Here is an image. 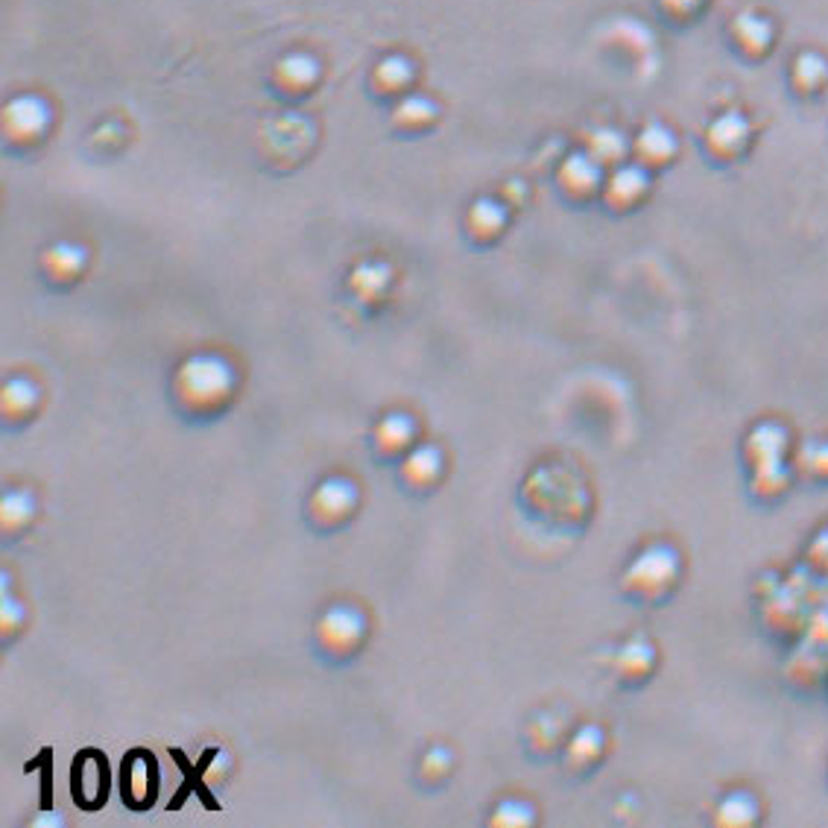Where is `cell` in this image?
I'll return each mask as SVG.
<instances>
[{"label":"cell","mask_w":828,"mask_h":828,"mask_svg":"<svg viewBox=\"0 0 828 828\" xmlns=\"http://www.w3.org/2000/svg\"><path fill=\"white\" fill-rule=\"evenodd\" d=\"M586 152L597 164H603V168H618L633 152V143L626 141V135H621L618 129L603 126V129H595V133L588 135Z\"/></svg>","instance_id":"16"},{"label":"cell","mask_w":828,"mask_h":828,"mask_svg":"<svg viewBox=\"0 0 828 828\" xmlns=\"http://www.w3.org/2000/svg\"><path fill=\"white\" fill-rule=\"evenodd\" d=\"M808 469L817 478H828V442L808 448Z\"/></svg>","instance_id":"28"},{"label":"cell","mask_w":828,"mask_h":828,"mask_svg":"<svg viewBox=\"0 0 828 828\" xmlns=\"http://www.w3.org/2000/svg\"><path fill=\"white\" fill-rule=\"evenodd\" d=\"M791 82L800 94H819L828 82V59L817 50H805L793 59Z\"/></svg>","instance_id":"17"},{"label":"cell","mask_w":828,"mask_h":828,"mask_svg":"<svg viewBox=\"0 0 828 828\" xmlns=\"http://www.w3.org/2000/svg\"><path fill=\"white\" fill-rule=\"evenodd\" d=\"M30 513H33V498L24 495V492H12L3 501V525L7 530H19L30 521Z\"/></svg>","instance_id":"25"},{"label":"cell","mask_w":828,"mask_h":828,"mask_svg":"<svg viewBox=\"0 0 828 828\" xmlns=\"http://www.w3.org/2000/svg\"><path fill=\"white\" fill-rule=\"evenodd\" d=\"M679 577V560L677 553L668 551V548H651L644 551L639 560L630 565L626 571V588L633 591L635 597H662L668 588H674Z\"/></svg>","instance_id":"3"},{"label":"cell","mask_w":828,"mask_h":828,"mask_svg":"<svg viewBox=\"0 0 828 828\" xmlns=\"http://www.w3.org/2000/svg\"><path fill=\"white\" fill-rule=\"evenodd\" d=\"M651 668H653L651 644L635 642V644H630V647H624L621 656H618V670H621V677H626V679L647 677Z\"/></svg>","instance_id":"24"},{"label":"cell","mask_w":828,"mask_h":828,"mask_svg":"<svg viewBox=\"0 0 828 828\" xmlns=\"http://www.w3.org/2000/svg\"><path fill=\"white\" fill-rule=\"evenodd\" d=\"M556 182H560V191L574 203H586V199H595L603 191L606 182V168L597 164L586 150L571 152L568 159L562 161L560 170H556Z\"/></svg>","instance_id":"5"},{"label":"cell","mask_w":828,"mask_h":828,"mask_svg":"<svg viewBox=\"0 0 828 828\" xmlns=\"http://www.w3.org/2000/svg\"><path fill=\"white\" fill-rule=\"evenodd\" d=\"M176 401L191 413H215L226 407L234 392V372L223 357H187L173 378Z\"/></svg>","instance_id":"1"},{"label":"cell","mask_w":828,"mask_h":828,"mask_svg":"<svg viewBox=\"0 0 828 828\" xmlns=\"http://www.w3.org/2000/svg\"><path fill=\"white\" fill-rule=\"evenodd\" d=\"M752 143V124L740 112H723L705 129V147L717 161H738Z\"/></svg>","instance_id":"6"},{"label":"cell","mask_w":828,"mask_h":828,"mask_svg":"<svg viewBox=\"0 0 828 828\" xmlns=\"http://www.w3.org/2000/svg\"><path fill=\"white\" fill-rule=\"evenodd\" d=\"M439 472H442V457L434 448H419L413 451L404 460V481L413 483V486H430V483L439 481Z\"/></svg>","instance_id":"19"},{"label":"cell","mask_w":828,"mask_h":828,"mask_svg":"<svg viewBox=\"0 0 828 828\" xmlns=\"http://www.w3.org/2000/svg\"><path fill=\"white\" fill-rule=\"evenodd\" d=\"M413 437H416V430H413V422L407 416H387L378 425V446L387 455H407Z\"/></svg>","instance_id":"21"},{"label":"cell","mask_w":828,"mask_h":828,"mask_svg":"<svg viewBox=\"0 0 828 828\" xmlns=\"http://www.w3.org/2000/svg\"><path fill=\"white\" fill-rule=\"evenodd\" d=\"M50 129V108L38 97H15L3 106V138L15 150H30L45 141Z\"/></svg>","instance_id":"2"},{"label":"cell","mask_w":828,"mask_h":828,"mask_svg":"<svg viewBox=\"0 0 828 828\" xmlns=\"http://www.w3.org/2000/svg\"><path fill=\"white\" fill-rule=\"evenodd\" d=\"M651 194V170L642 168L639 161L633 164H618L606 173L603 182V203L618 211V215H626V211H635L639 205L647 199Z\"/></svg>","instance_id":"4"},{"label":"cell","mask_w":828,"mask_h":828,"mask_svg":"<svg viewBox=\"0 0 828 828\" xmlns=\"http://www.w3.org/2000/svg\"><path fill=\"white\" fill-rule=\"evenodd\" d=\"M269 80L285 97H308L322 80L320 62L308 54H287L285 59L273 65Z\"/></svg>","instance_id":"8"},{"label":"cell","mask_w":828,"mask_h":828,"mask_svg":"<svg viewBox=\"0 0 828 828\" xmlns=\"http://www.w3.org/2000/svg\"><path fill=\"white\" fill-rule=\"evenodd\" d=\"M439 120V108L434 100L419 97V94H404L392 108V126L404 135L428 133L430 126Z\"/></svg>","instance_id":"13"},{"label":"cell","mask_w":828,"mask_h":828,"mask_svg":"<svg viewBox=\"0 0 828 828\" xmlns=\"http://www.w3.org/2000/svg\"><path fill=\"white\" fill-rule=\"evenodd\" d=\"M465 229L472 234V241L478 243H495L507 229V208L495 199H478L469 208L465 217Z\"/></svg>","instance_id":"14"},{"label":"cell","mask_w":828,"mask_h":828,"mask_svg":"<svg viewBox=\"0 0 828 828\" xmlns=\"http://www.w3.org/2000/svg\"><path fill=\"white\" fill-rule=\"evenodd\" d=\"M42 267H45V276L54 285H71L85 269V252L80 246H73V243H56L45 252Z\"/></svg>","instance_id":"15"},{"label":"cell","mask_w":828,"mask_h":828,"mask_svg":"<svg viewBox=\"0 0 828 828\" xmlns=\"http://www.w3.org/2000/svg\"><path fill=\"white\" fill-rule=\"evenodd\" d=\"M677 156H679V141H677V135H674V129H668V126H662V124L644 126L642 133L633 138V159L639 161L642 168L651 170V173L653 170H665L668 164H674Z\"/></svg>","instance_id":"9"},{"label":"cell","mask_w":828,"mask_h":828,"mask_svg":"<svg viewBox=\"0 0 828 828\" xmlns=\"http://www.w3.org/2000/svg\"><path fill=\"white\" fill-rule=\"evenodd\" d=\"M390 269L383 264H360V267L352 273V294L366 304L381 302L387 290H390Z\"/></svg>","instance_id":"18"},{"label":"cell","mask_w":828,"mask_h":828,"mask_svg":"<svg viewBox=\"0 0 828 828\" xmlns=\"http://www.w3.org/2000/svg\"><path fill=\"white\" fill-rule=\"evenodd\" d=\"M714 819L723 823V826H749V823H756L758 819V802L752 800L747 791L726 793L721 800V808L714 814Z\"/></svg>","instance_id":"20"},{"label":"cell","mask_w":828,"mask_h":828,"mask_svg":"<svg viewBox=\"0 0 828 828\" xmlns=\"http://www.w3.org/2000/svg\"><path fill=\"white\" fill-rule=\"evenodd\" d=\"M603 752V732H597L595 726H586L579 729L568 744V764L577 767V770H586V767L597 764V758Z\"/></svg>","instance_id":"22"},{"label":"cell","mask_w":828,"mask_h":828,"mask_svg":"<svg viewBox=\"0 0 828 828\" xmlns=\"http://www.w3.org/2000/svg\"><path fill=\"white\" fill-rule=\"evenodd\" d=\"M516 805H518V802H501V810L495 814V817H492V823H498V826H504V823H507V826H521V823H530V819H533L530 808L525 805V808L516 814Z\"/></svg>","instance_id":"27"},{"label":"cell","mask_w":828,"mask_h":828,"mask_svg":"<svg viewBox=\"0 0 828 828\" xmlns=\"http://www.w3.org/2000/svg\"><path fill=\"white\" fill-rule=\"evenodd\" d=\"M732 42L738 45L740 54L752 56V59L767 56L773 50L775 24L761 12H740L732 24Z\"/></svg>","instance_id":"11"},{"label":"cell","mask_w":828,"mask_h":828,"mask_svg":"<svg viewBox=\"0 0 828 828\" xmlns=\"http://www.w3.org/2000/svg\"><path fill=\"white\" fill-rule=\"evenodd\" d=\"M36 390H33V383L30 381H10L7 383V390H3V413L10 416V419H24L30 416L33 410H36Z\"/></svg>","instance_id":"23"},{"label":"cell","mask_w":828,"mask_h":828,"mask_svg":"<svg viewBox=\"0 0 828 828\" xmlns=\"http://www.w3.org/2000/svg\"><path fill=\"white\" fill-rule=\"evenodd\" d=\"M320 644L331 656H348L364 639V618L352 606H334L320 621Z\"/></svg>","instance_id":"7"},{"label":"cell","mask_w":828,"mask_h":828,"mask_svg":"<svg viewBox=\"0 0 828 828\" xmlns=\"http://www.w3.org/2000/svg\"><path fill=\"white\" fill-rule=\"evenodd\" d=\"M357 504V490L346 481H325L320 490L313 492L311 498V516L313 521H320L325 527H337L340 521H346L352 516V509Z\"/></svg>","instance_id":"10"},{"label":"cell","mask_w":828,"mask_h":828,"mask_svg":"<svg viewBox=\"0 0 828 828\" xmlns=\"http://www.w3.org/2000/svg\"><path fill=\"white\" fill-rule=\"evenodd\" d=\"M416 82V68L404 56H383L372 71V89L381 97L401 100Z\"/></svg>","instance_id":"12"},{"label":"cell","mask_w":828,"mask_h":828,"mask_svg":"<svg viewBox=\"0 0 828 828\" xmlns=\"http://www.w3.org/2000/svg\"><path fill=\"white\" fill-rule=\"evenodd\" d=\"M705 0H662V10L674 21H691L703 12Z\"/></svg>","instance_id":"26"}]
</instances>
